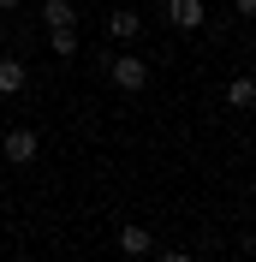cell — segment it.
<instances>
[{"label": "cell", "mask_w": 256, "mask_h": 262, "mask_svg": "<svg viewBox=\"0 0 256 262\" xmlns=\"http://www.w3.org/2000/svg\"><path fill=\"white\" fill-rule=\"evenodd\" d=\"M18 6H24V0H0V12H18Z\"/></svg>", "instance_id": "7c38bea8"}, {"label": "cell", "mask_w": 256, "mask_h": 262, "mask_svg": "<svg viewBox=\"0 0 256 262\" xmlns=\"http://www.w3.org/2000/svg\"><path fill=\"white\" fill-rule=\"evenodd\" d=\"M232 12H239V18H256V0H232Z\"/></svg>", "instance_id": "30bf717a"}, {"label": "cell", "mask_w": 256, "mask_h": 262, "mask_svg": "<svg viewBox=\"0 0 256 262\" xmlns=\"http://www.w3.org/2000/svg\"><path fill=\"white\" fill-rule=\"evenodd\" d=\"M167 24H173V30H203L208 6H203V0H167Z\"/></svg>", "instance_id": "277c9868"}, {"label": "cell", "mask_w": 256, "mask_h": 262, "mask_svg": "<svg viewBox=\"0 0 256 262\" xmlns=\"http://www.w3.org/2000/svg\"><path fill=\"white\" fill-rule=\"evenodd\" d=\"M42 24H48V30L78 24V0H42Z\"/></svg>", "instance_id": "ba28073f"}, {"label": "cell", "mask_w": 256, "mask_h": 262, "mask_svg": "<svg viewBox=\"0 0 256 262\" xmlns=\"http://www.w3.org/2000/svg\"><path fill=\"white\" fill-rule=\"evenodd\" d=\"M48 48H54V60H72V54L83 48V42H78V24H66V30H48Z\"/></svg>", "instance_id": "9c48e42d"}, {"label": "cell", "mask_w": 256, "mask_h": 262, "mask_svg": "<svg viewBox=\"0 0 256 262\" xmlns=\"http://www.w3.org/2000/svg\"><path fill=\"white\" fill-rule=\"evenodd\" d=\"M161 262H197V256H191V250H167Z\"/></svg>", "instance_id": "8fae6325"}, {"label": "cell", "mask_w": 256, "mask_h": 262, "mask_svg": "<svg viewBox=\"0 0 256 262\" xmlns=\"http://www.w3.org/2000/svg\"><path fill=\"white\" fill-rule=\"evenodd\" d=\"M12 262H36V256H12Z\"/></svg>", "instance_id": "4fadbf2b"}, {"label": "cell", "mask_w": 256, "mask_h": 262, "mask_svg": "<svg viewBox=\"0 0 256 262\" xmlns=\"http://www.w3.org/2000/svg\"><path fill=\"white\" fill-rule=\"evenodd\" d=\"M24 83H30V66L6 54V60H0V96H24Z\"/></svg>", "instance_id": "8992f818"}, {"label": "cell", "mask_w": 256, "mask_h": 262, "mask_svg": "<svg viewBox=\"0 0 256 262\" xmlns=\"http://www.w3.org/2000/svg\"><path fill=\"white\" fill-rule=\"evenodd\" d=\"M226 107H232V114H250V107H256V78L239 72V78L226 83Z\"/></svg>", "instance_id": "52a82bcc"}, {"label": "cell", "mask_w": 256, "mask_h": 262, "mask_svg": "<svg viewBox=\"0 0 256 262\" xmlns=\"http://www.w3.org/2000/svg\"><path fill=\"white\" fill-rule=\"evenodd\" d=\"M119 250H125V262L155 256V232H149L143 221H125V227H119Z\"/></svg>", "instance_id": "3957f363"}, {"label": "cell", "mask_w": 256, "mask_h": 262, "mask_svg": "<svg viewBox=\"0 0 256 262\" xmlns=\"http://www.w3.org/2000/svg\"><path fill=\"white\" fill-rule=\"evenodd\" d=\"M0 155H6V161H12V167H30L36 155H42V137H36L30 125H12V131H6V137H0Z\"/></svg>", "instance_id": "7a4b0ae2"}, {"label": "cell", "mask_w": 256, "mask_h": 262, "mask_svg": "<svg viewBox=\"0 0 256 262\" xmlns=\"http://www.w3.org/2000/svg\"><path fill=\"white\" fill-rule=\"evenodd\" d=\"M108 36L131 48V42L143 36V12H131V6H119V12H108Z\"/></svg>", "instance_id": "5b68a950"}, {"label": "cell", "mask_w": 256, "mask_h": 262, "mask_svg": "<svg viewBox=\"0 0 256 262\" xmlns=\"http://www.w3.org/2000/svg\"><path fill=\"white\" fill-rule=\"evenodd\" d=\"M108 78H113V90L119 96H143L149 90V60H137V54H108Z\"/></svg>", "instance_id": "6da1fadb"}]
</instances>
